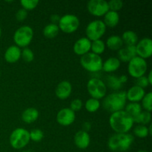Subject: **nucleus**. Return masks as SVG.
Listing matches in <instances>:
<instances>
[{
  "label": "nucleus",
  "instance_id": "c9c22d12",
  "mask_svg": "<svg viewBox=\"0 0 152 152\" xmlns=\"http://www.w3.org/2000/svg\"><path fill=\"white\" fill-rule=\"evenodd\" d=\"M109 10L117 12L123 7V2L121 0H111L108 1Z\"/></svg>",
  "mask_w": 152,
  "mask_h": 152
},
{
  "label": "nucleus",
  "instance_id": "6ab92c4d",
  "mask_svg": "<svg viewBox=\"0 0 152 152\" xmlns=\"http://www.w3.org/2000/svg\"><path fill=\"white\" fill-rule=\"evenodd\" d=\"M22 50L16 45H11L7 48L4 53V57L6 62L9 63H15L21 58Z\"/></svg>",
  "mask_w": 152,
  "mask_h": 152
},
{
  "label": "nucleus",
  "instance_id": "39448f33",
  "mask_svg": "<svg viewBox=\"0 0 152 152\" xmlns=\"http://www.w3.org/2000/svg\"><path fill=\"white\" fill-rule=\"evenodd\" d=\"M34 38V30L28 25H23L18 28L13 34L15 45L19 48H26L31 44Z\"/></svg>",
  "mask_w": 152,
  "mask_h": 152
},
{
  "label": "nucleus",
  "instance_id": "79ce46f5",
  "mask_svg": "<svg viewBox=\"0 0 152 152\" xmlns=\"http://www.w3.org/2000/svg\"><path fill=\"white\" fill-rule=\"evenodd\" d=\"M119 80H120V83L123 85L127 83L128 77L126 75H121L120 77H119Z\"/></svg>",
  "mask_w": 152,
  "mask_h": 152
},
{
  "label": "nucleus",
  "instance_id": "0eeeda50",
  "mask_svg": "<svg viewBox=\"0 0 152 152\" xmlns=\"http://www.w3.org/2000/svg\"><path fill=\"white\" fill-rule=\"evenodd\" d=\"M106 26L103 21L100 19L91 21L89 22L86 29V34L87 38L91 42L100 39L102 36L105 34Z\"/></svg>",
  "mask_w": 152,
  "mask_h": 152
},
{
  "label": "nucleus",
  "instance_id": "1a4fd4ad",
  "mask_svg": "<svg viewBox=\"0 0 152 152\" xmlns=\"http://www.w3.org/2000/svg\"><path fill=\"white\" fill-rule=\"evenodd\" d=\"M148 69V65L145 59L139 56H135L129 62L128 71L131 77L135 79L145 76Z\"/></svg>",
  "mask_w": 152,
  "mask_h": 152
},
{
  "label": "nucleus",
  "instance_id": "6e6552de",
  "mask_svg": "<svg viewBox=\"0 0 152 152\" xmlns=\"http://www.w3.org/2000/svg\"><path fill=\"white\" fill-rule=\"evenodd\" d=\"M87 90L91 98L96 99H102L105 96L107 87L105 82L99 78H91L87 83Z\"/></svg>",
  "mask_w": 152,
  "mask_h": 152
},
{
  "label": "nucleus",
  "instance_id": "c03bdc74",
  "mask_svg": "<svg viewBox=\"0 0 152 152\" xmlns=\"http://www.w3.org/2000/svg\"><path fill=\"white\" fill-rule=\"evenodd\" d=\"M137 152H148V151H145V150H140V151H138Z\"/></svg>",
  "mask_w": 152,
  "mask_h": 152
},
{
  "label": "nucleus",
  "instance_id": "412c9836",
  "mask_svg": "<svg viewBox=\"0 0 152 152\" xmlns=\"http://www.w3.org/2000/svg\"><path fill=\"white\" fill-rule=\"evenodd\" d=\"M119 22H120V15L118 12L108 10L104 16L103 22L106 27L114 28L118 25Z\"/></svg>",
  "mask_w": 152,
  "mask_h": 152
},
{
  "label": "nucleus",
  "instance_id": "4468645a",
  "mask_svg": "<svg viewBox=\"0 0 152 152\" xmlns=\"http://www.w3.org/2000/svg\"><path fill=\"white\" fill-rule=\"evenodd\" d=\"M91 41L87 37H82L75 42L73 47L74 52L78 56H84L86 53H89L91 50Z\"/></svg>",
  "mask_w": 152,
  "mask_h": 152
},
{
  "label": "nucleus",
  "instance_id": "7c9ffc66",
  "mask_svg": "<svg viewBox=\"0 0 152 152\" xmlns=\"http://www.w3.org/2000/svg\"><path fill=\"white\" fill-rule=\"evenodd\" d=\"M134 134L136 137L139 138H145L149 135L148 128L144 125H138L135 126L133 130Z\"/></svg>",
  "mask_w": 152,
  "mask_h": 152
},
{
  "label": "nucleus",
  "instance_id": "72a5a7b5",
  "mask_svg": "<svg viewBox=\"0 0 152 152\" xmlns=\"http://www.w3.org/2000/svg\"><path fill=\"white\" fill-rule=\"evenodd\" d=\"M20 4L22 6V8L28 11L36 8L38 5L39 1L38 0H21Z\"/></svg>",
  "mask_w": 152,
  "mask_h": 152
},
{
  "label": "nucleus",
  "instance_id": "2f4dec72",
  "mask_svg": "<svg viewBox=\"0 0 152 152\" xmlns=\"http://www.w3.org/2000/svg\"><path fill=\"white\" fill-rule=\"evenodd\" d=\"M141 102H142L141 105L142 108H143L145 111L151 112L152 110V92L145 94Z\"/></svg>",
  "mask_w": 152,
  "mask_h": 152
},
{
  "label": "nucleus",
  "instance_id": "5701e85b",
  "mask_svg": "<svg viewBox=\"0 0 152 152\" xmlns=\"http://www.w3.org/2000/svg\"><path fill=\"white\" fill-rule=\"evenodd\" d=\"M39 116L38 110L34 108H28L22 112V120L25 123H32L38 119Z\"/></svg>",
  "mask_w": 152,
  "mask_h": 152
},
{
  "label": "nucleus",
  "instance_id": "ea45409f",
  "mask_svg": "<svg viewBox=\"0 0 152 152\" xmlns=\"http://www.w3.org/2000/svg\"><path fill=\"white\" fill-rule=\"evenodd\" d=\"M59 19H60V16L57 14H52L50 17V23L54 24V25H57L59 22Z\"/></svg>",
  "mask_w": 152,
  "mask_h": 152
},
{
  "label": "nucleus",
  "instance_id": "9b49d317",
  "mask_svg": "<svg viewBox=\"0 0 152 152\" xmlns=\"http://www.w3.org/2000/svg\"><path fill=\"white\" fill-rule=\"evenodd\" d=\"M89 13L94 16H104L109 10L108 1L105 0H90L87 4Z\"/></svg>",
  "mask_w": 152,
  "mask_h": 152
},
{
  "label": "nucleus",
  "instance_id": "c756f323",
  "mask_svg": "<svg viewBox=\"0 0 152 152\" xmlns=\"http://www.w3.org/2000/svg\"><path fill=\"white\" fill-rule=\"evenodd\" d=\"M100 107V102L99 99L90 98L85 103V108L87 111L90 113H94L97 111Z\"/></svg>",
  "mask_w": 152,
  "mask_h": 152
},
{
  "label": "nucleus",
  "instance_id": "e433bc0d",
  "mask_svg": "<svg viewBox=\"0 0 152 152\" xmlns=\"http://www.w3.org/2000/svg\"><path fill=\"white\" fill-rule=\"evenodd\" d=\"M83 108V102L80 99H74L70 104V108L73 111H78Z\"/></svg>",
  "mask_w": 152,
  "mask_h": 152
},
{
  "label": "nucleus",
  "instance_id": "a878e982",
  "mask_svg": "<svg viewBox=\"0 0 152 152\" xmlns=\"http://www.w3.org/2000/svg\"><path fill=\"white\" fill-rule=\"evenodd\" d=\"M142 106L139 102H129L126 105L124 111L134 119L142 112Z\"/></svg>",
  "mask_w": 152,
  "mask_h": 152
},
{
  "label": "nucleus",
  "instance_id": "b1692460",
  "mask_svg": "<svg viewBox=\"0 0 152 152\" xmlns=\"http://www.w3.org/2000/svg\"><path fill=\"white\" fill-rule=\"evenodd\" d=\"M123 43L129 46H135L138 42V36L134 31H126L122 35Z\"/></svg>",
  "mask_w": 152,
  "mask_h": 152
},
{
  "label": "nucleus",
  "instance_id": "c85d7f7f",
  "mask_svg": "<svg viewBox=\"0 0 152 152\" xmlns=\"http://www.w3.org/2000/svg\"><path fill=\"white\" fill-rule=\"evenodd\" d=\"M91 50H92V53L100 56V54H102L105 50V42L102 39H98L91 42Z\"/></svg>",
  "mask_w": 152,
  "mask_h": 152
},
{
  "label": "nucleus",
  "instance_id": "423d86ee",
  "mask_svg": "<svg viewBox=\"0 0 152 152\" xmlns=\"http://www.w3.org/2000/svg\"><path fill=\"white\" fill-rule=\"evenodd\" d=\"M9 140L10 145L15 149L25 148L31 140L29 132L23 128H17L10 134Z\"/></svg>",
  "mask_w": 152,
  "mask_h": 152
},
{
  "label": "nucleus",
  "instance_id": "4be33fe9",
  "mask_svg": "<svg viewBox=\"0 0 152 152\" xmlns=\"http://www.w3.org/2000/svg\"><path fill=\"white\" fill-rule=\"evenodd\" d=\"M123 42L121 37L118 35H111L107 39L105 45L112 50H119L123 47Z\"/></svg>",
  "mask_w": 152,
  "mask_h": 152
},
{
  "label": "nucleus",
  "instance_id": "cd10ccee",
  "mask_svg": "<svg viewBox=\"0 0 152 152\" xmlns=\"http://www.w3.org/2000/svg\"><path fill=\"white\" fill-rule=\"evenodd\" d=\"M134 123H138V124L140 125H145L148 124V123H151V112H148V111H142L139 115L137 116L136 117L133 119Z\"/></svg>",
  "mask_w": 152,
  "mask_h": 152
},
{
  "label": "nucleus",
  "instance_id": "37998d69",
  "mask_svg": "<svg viewBox=\"0 0 152 152\" xmlns=\"http://www.w3.org/2000/svg\"><path fill=\"white\" fill-rule=\"evenodd\" d=\"M147 80H148V83H149V86L152 85V71H150L148 73V76H147Z\"/></svg>",
  "mask_w": 152,
  "mask_h": 152
},
{
  "label": "nucleus",
  "instance_id": "393cba45",
  "mask_svg": "<svg viewBox=\"0 0 152 152\" xmlns=\"http://www.w3.org/2000/svg\"><path fill=\"white\" fill-rule=\"evenodd\" d=\"M105 84L106 87L108 86L111 90L116 91H119V90L123 87V84L120 83L119 77H117L115 75L107 76Z\"/></svg>",
  "mask_w": 152,
  "mask_h": 152
},
{
  "label": "nucleus",
  "instance_id": "f3484780",
  "mask_svg": "<svg viewBox=\"0 0 152 152\" xmlns=\"http://www.w3.org/2000/svg\"><path fill=\"white\" fill-rule=\"evenodd\" d=\"M74 140L77 148H79L80 149H86L90 145V135L88 132L80 130L75 134Z\"/></svg>",
  "mask_w": 152,
  "mask_h": 152
},
{
  "label": "nucleus",
  "instance_id": "a19ab883",
  "mask_svg": "<svg viewBox=\"0 0 152 152\" xmlns=\"http://www.w3.org/2000/svg\"><path fill=\"white\" fill-rule=\"evenodd\" d=\"M91 129V123L90 122H85L83 126V131L88 132Z\"/></svg>",
  "mask_w": 152,
  "mask_h": 152
},
{
  "label": "nucleus",
  "instance_id": "473e14b6",
  "mask_svg": "<svg viewBox=\"0 0 152 152\" xmlns=\"http://www.w3.org/2000/svg\"><path fill=\"white\" fill-rule=\"evenodd\" d=\"M29 134L30 140L34 141V142H39L42 140L43 137H44V134H43L42 131L38 129H32L29 132Z\"/></svg>",
  "mask_w": 152,
  "mask_h": 152
},
{
  "label": "nucleus",
  "instance_id": "a211bd4d",
  "mask_svg": "<svg viewBox=\"0 0 152 152\" xmlns=\"http://www.w3.org/2000/svg\"><path fill=\"white\" fill-rule=\"evenodd\" d=\"M135 56H137L135 46L126 45L118 50V59L120 62H129Z\"/></svg>",
  "mask_w": 152,
  "mask_h": 152
},
{
  "label": "nucleus",
  "instance_id": "ddd939ff",
  "mask_svg": "<svg viewBox=\"0 0 152 152\" xmlns=\"http://www.w3.org/2000/svg\"><path fill=\"white\" fill-rule=\"evenodd\" d=\"M75 112L70 108H62L56 115V121L62 126H71L75 121Z\"/></svg>",
  "mask_w": 152,
  "mask_h": 152
},
{
  "label": "nucleus",
  "instance_id": "f257e3e1",
  "mask_svg": "<svg viewBox=\"0 0 152 152\" xmlns=\"http://www.w3.org/2000/svg\"><path fill=\"white\" fill-rule=\"evenodd\" d=\"M134 123L133 118L124 110L112 113L109 117V125L115 133H129Z\"/></svg>",
  "mask_w": 152,
  "mask_h": 152
},
{
  "label": "nucleus",
  "instance_id": "f03ea898",
  "mask_svg": "<svg viewBox=\"0 0 152 152\" xmlns=\"http://www.w3.org/2000/svg\"><path fill=\"white\" fill-rule=\"evenodd\" d=\"M134 141V137L131 134L115 133L108 139V147L112 151L124 152L132 147Z\"/></svg>",
  "mask_w": 152,
  "mask_h": 152
},
{
  "label": "nucleus",
  "instance_id": "2eb2a0df",
  "mask_svg": "<svg viewBox=\"0 0 152 152\" xmlns=\"http://www.w3.org/2000/svg\"><path fill=\"white\" fill-rule=\"evenodd\" d=\"M72 92V86L71 83L67 80L60 82L55 89L56 96L60 99H66L69 97Z\"/></svg>",
  "mask_w": 152,
  "mask_h": 152
},
{
  "label": "nucleus",
  "instance_id": "4c0bfd02",
  "mask_svg": "<svg viewBox=\"0 0 152 152\" xmlns=\"http://www.w3.org/2000/svg\"><path fill=\"white\" fill-rule=\"evenodd\" d=\"M135 86H139V87L142 88H145L149 86L147 77L145 76H142V77H139V78L136 79V85Z\"/></svg>",
  "mask_w": 152,
  "mask_h": 152
},
{
  "label": "nucleus",
  "instance_id": "20e7f679",
  "mask_svg": "<svg viewBox=\"0 0 152 152\" xmlns=\"http://www.w3.org/2000/svg\"><path fill=\"white\" fill-rule=\"evenodd\" d=\"M102 57L99 55L95 54L92 52L86 53L84 56H81L80 64L84 69L91 73L99 72L102 68Z\"/></svg>",
  "mask_w": 152,
  "mask_h": 152
},
{
  "label": "nucleus",
  "instance_id": "dca6fc26",
  "mask_svg": "<svg viewBox=\"0 0 152 152\" xmlns=\"http://www.w3.org/2000/svg\"><path fill=\"white\" fill-rule=\"evenodd\" d=\"M126 93V99L130 102H140L145 94V89L137 86H134L131 87Z\"/></svg>",
  "mask_w": 152,
  "mask_h": 152
},
{
  "label": "nucleus",
  "instance_id": "f8f14e48",
  "mask_svg": "<svg viewBox=\"0 0 152 152\" xmlns=\"http://www.w3.org/2000/svg\"><path fill=\"white\" fill-rule=\"evenodd\" d=\"M137 56L145 59L151 57L152 55V40L145 37L137 42L135 45Z\"/></svg>",
  "mask_w": 152,
  "mask_h": 152
},
{
  "label": "nucleus",
  "instance_id": "7ed1b4c3",
  "mask_svg": "<svg viewBox=\"0 0 152 152\" xmlns=\"http://www.w3.org/2000/svg\"><path fill=\"white\" fill-rule=\"evenodd\" d=\"M126 101V91H116L105 96L102 105L104 109L112 114L124 109Z\"/></svg>",
  "mask_w": 152,
  "mask_h": 152
},
{
  "label": "nucleus",
  "instance_id": "9d476101",
  "mask_svg": "<svg viewBox=\"0 0 152 152\" xmlns=\"http://www.w3.org/2000/svg\"><path fill=\"white\" fill-rule=\"evenodd\" d=\"M80 19L74 14H65L60 16V19L58 23L59 31L66 34L74 33L80 27Z\"/></svg>",
  "mask_w": 152,
  "mask_h": 152
},
{
  "label": "nucleus",
  "instance_id": "bb28decb",
  "mask_svg": "<svg viewBox=\"0 0 152 152\" xmlns=\"http://www.w3.org/2000/svg\"><path fill=\"white\" fill-rule=\"evenodd\" d=\"M59 32V28L57 25L54 24H48L44 28H43L42 34L45 37L48 39L55 38L58 35Z\"/></svg>",
  "mask_w": 152,
  "mask_h": 152
},
{
  "label": "nucleus",
  "instance_id": "aec40b11",
  "mask_svg": "<svg viewBox=\"0 0 152 152\" xmlns=\"http://www.w3.org/2000/svg\"><path fill=\"white\" fill-rule=\"evenodd\" d=\"M120 61L117 57H110L102 63V70L106 73H113L120 67Z\"/></svg>",
  "mask_w": 152,
  "mask_h": 152
},
{
  "label": "nucleus",
  "instance_id": "f704fd0d",
  "mask_svg": "<svg viewBox=\"0 0 152 152\" xmlns=\"http://www.w3.org/2000/svg\"><path fill=\"white\" fill-rule=\"evenodd\" d=\"M21 57L22 58V59H23L25 62H31L34 60V53L31 49L28 48H25L22 50Z\"/></svg>",
  "mask_w": 152,
  "mask_h": 152
},
{
  "label": "nucleus",
  "instance_id": "58836bf2",
  "mask_svg": "<svg viewBox=\"0 0 152 152\" xmlns=\"http://www.w3.org/2000/svg\"><path fill=\"white\" fill-rule=\"evenodd\" d=\"M28 16V11L23 8H21L18 10L16 13V19L19 22H22L25 20Z\"/></svg>",
  "mask_w": 152,
  "mask_h": 152
},
{
  "label": "nucleus",
  "instance_id": "a18cd8bd",
  "mask_svg": "<svg viewBox=\"0 0 152 152\" xmlns=\"http://www.w3.org/2000/svg\"><path fill=\"white\" fill-rule=\"evenodd\" d=\"M1 26H0V38H1Z\"/></svg>",
  "mask_w": 152,
  "mask_h": 152
},
{
  "label": "nucleus",
  "instance_id": "49530a36",
  "mask_svg": "<svg viewBox=\"0 0 152 152\" xmlns=\"http://www.w3.org/2000/svg\"><path fill=\"white\" fill-rule=\"evenodd\" d=\"M0 76H1V73H0Z\"/></svg>",
  "mask_w": 152,
  "mask_h": 152
}]
</instances>
